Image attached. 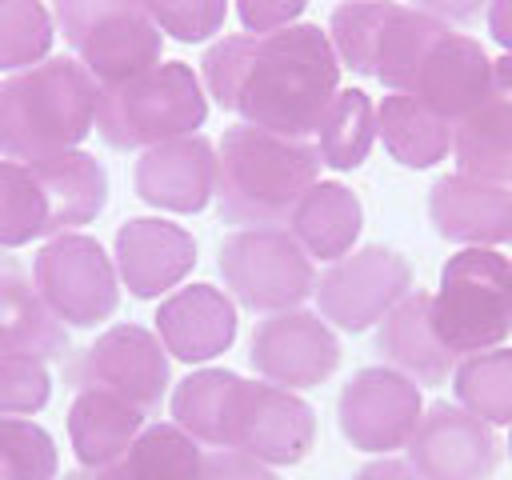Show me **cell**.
Segmentation results:
<instances>
[{
	"label": "cell",
	"instance_id": "20",
	"mask_svg": "<svg viewBox=\"0 0 512 480\" xmlns=\"http://www.w3.org/2000/svg\"><path fill=\"white\" fill-rule=\"evenodd\" d=\"M452 152L464 176L512 184V56L492 60V88L452 124Z\"/></svg>",
	"mask_w": 512,
	"mask_h": 480
},
{
	"label": "cell",
	"instance_id": "32",
	"mask_svg": "<svg viewBox=\"0 0 512 480\" xmlns=\"http://www.w3.org/2000/svg\"><path fill=\"white\" fill-rule=\"evenodd\" d=\"M56 468V444L40 424L24 416H0V480H52Z\"/></svg>",
	"mask_w": 512,
	"mask_h": 480
},
{
	"label": "cell",
	"instance_id": "36",
	"mask_svg": "<svg viewBox=\"0 0 512 480\" xmlns=\"http://www.w3.org/2000/svg\"><path fill=\"white\" fill-rule=\"evenodd\" d=\"M308 8V0H236V16L248 32L264 36L276 28H288L300 12Z\"/></svg>",
	"mask_w": 512,
	"mask_h": 480
},
{
	"label": "cell",
	"instance_id": "19",
	"mask_svg": "<svg viewBox=\"0 0 512 480\" xmlns=\"http://www.w3.org/2000/svg\"><path fill=\"white\" fill-rule=\"evenodd\" d=\"M428 220L452 244L496 248L512 240V192L508 184L448 172L428 188Z\"/></svg>",
	"mask_w": 512,
	"mask_h": 480
},
{
	"label": "cell",
	"instance_id": "27",
	"mask_svg": "<svg viewBox=\"0 0 512 480\" xmlns=\"http://www.w3.org/2000/svg\"><path fill=\"white\" fill-rule=\"evenodd\" d=\"M376 136L404 168H432L452 152V120L436 116L408 92H388L376 108Z\"/></svg>",
	"mask_w": 512,
	"mask_h": 480
},
{
	"label": "cell",
	"instance_id": "30",
	"mask_svg": "<svg viewBox=\"0 0 512 480\" xmlns=\"http://www.w3.org/2000/svg\"><path fill=\"white\" fill-rule=\"evenodd\" d=\"M232 384H236V372L228 368H200L184 376L172 392V424L184 428L196 444L224 448V408H228Z\"/></svg>",
	"mask_w": 512,
	"mask_h": 480
},
{
	"label": "cell",
	"instance_id": "2",
	"mask_svg": "<svg viewBox=\"0 0 512 480\" xmlns=\"http://www.w3.org/2000/svg\"><path fill=\"white\" fill-rule=\"evenodd\" d=\"M320 176L316 144L272 136L252 124L224 128L216 144V208L224 224L276 228L288 224L304 192Z\"/></svg>",
	"mask_w": 512,
	"mask_h": 480
},
{
	"label": "cell",
	"instance_id": "10",
	"mask_svg": "<svg viewBox=\"0 0 512 480\" xmlns=\"http://www.w3.org/2000/svg\"><path fill=\"white\" fill-rule=\"evenodd\" d=\"M316 444V412L288 388L268 380H240L224 408V448L248 452L264 464H300Z\"/></svg>",
	"mask_w": 512,
	"mask_h": 480
},
{
	"label": "cell",
	"instance_id": "17",
	"mask_svg": "<svg viewBox=\"0 0 512 480\" xmlns=\"http://www.w3.org/2000/svg\"><path fill=\"white\" fill-rule=\"evenodd\" d=\"M488 88H492L488 52L472 36L448 28L420 56L412 84H408V96H416L424 108H432L436 116L456 124L464 112H472L484 100Z\"/></svg>",
	"mask_w": 512,
	"mask_h": 480
},
{
	"label": "cell",
	"instance_id": "1",
	"mask_svg": "<svg viewBox=\"0 0 512 480\" xmlns=\"http://www.w3.org/2000/svg\"><path fill=\"white\" fill-rule=\"evenodd\" d=\"M200 72L224 112L288 140L316 136L340 92V56L316 24L224 36L204 52Z\"/></svg>",
	"mask_w": 512,
	"mask_h": 480
},
{
	"label": "cell",
	"instance_id": "40",
	"mask_svg": "<svg viewBox=\"0 0 512 480\" xmlns=\"http://www.w3.org/2000/svg\"><path fill=\"white\" fill-rule=\"evenodd\" d=\"M508 456H512V424H508Z\"/></svg>",
	"mask_w": 512,
	"mask_h": 480
},
{
	"label": "cell",
	"instance_id": "38",
	"mask_svg": "<svg viewBox=\"0 0 512 480\" xmlns=\"http://www.w3.org/2000/svg\"><path fill=\"white\" fill-rule=\"evenodd\" d=\"M352 480H424L408 460H372Z\"/></svg>",
	"mask_w": 512,
	"mask_h": 480
},
{
	"label": "cell",
	"instance_id": "23",
	"mask_svg": "<svg viewBox=\"0 0 512 480\" xmlns=\"http://www.w3.org/2000/svg\"><path fill=\"white\" fill-rule=\"evenodd\" d=\"M64 352V320L44 304L28 272L12 256H0V356L56 360Z\"/></svg>",
	"mask_w": 512,
	"mask_h": 480
},
{
	"label": "cell",
	"instance_id": "33",
	"mask_svg": "<svg viewBox=\"0 0 512 480\" xmlns=\"http://www.w3.org/2000/svg\"><path fill=\"white\" fill-rule=\"evenodd\" d=\"M148 16L160 32H168L180 44H200L212 32H220L228 16V0H144Z\"/></svg>",
	"mask_w": 512,
	"mask_h": 480
},
{
	"label": "cell",
	"instance_id": "9",
	"mask_svg": "<svg viewBox=\"0 0 512 480\" xmlns=\"http://www.w3.org/2000/svg\"><path fill=\"white\" fill-rule=\"evenodd\" d=\"M32 284L44 304L72 328H96L120 304L116 264L104 244L84 232L52 236L32 260Z\"/></svg>",
	"mask_w": 512,
	"mask_h": 480
},
{
	"label": "cell",
	"instance_id": "5",
	"mask_svg": "<svg viewBox=\"0 0 512 480\" xmlns=\"http://www.w3.org/2000/svg\"><path fill=\"white\" fill-rule=\"evenodd\" d=\"M204 120H208V96L196 72L180 60L156 64L120 84H104L96 100V132L116 152L192 136Z\"/></svg>",
	"mask_w": 512,
	"mask_h": 480
},
{
	"label": "cell",
	"instance_id": "11",
	"mask_svg": "<svg viewBox=\"0 0 512 480\" xmlns=\"http://www.w3.org/2000/svg\"><path fill=\"white\" fill-rule=\"evenodd\" d=\"M412 292V264L384 248L368 244L360 252H348L316 276V304L320 316L344 332H364L380 324L404 296Z\"/></svg>",
	"mask_w": 512,
	"mask_h": 480
},
{
	"label": "cell",
	"instance_id": "18",
	"mask_svg": "<svg viewBox=\"0 0 512 480\" xmlns=\"http://www.w3.org/2000/svg\"><path fill=\"white\" fill-rule=\"evenodd\" d=\"M196 268V240L172 220L136 216L116 232V272L136 300L176 288Z\"/></svg>",
	"mask_w": 512,
	"mask_h": 480
},
{
	"label": "cell",
	"instance_id": "24",
	"mask_svg": "<svg viewBox=\"0 0 512 480\" xmlns=\"http://www.w3.org/2000/svg\"><path fill=\"white\" fill-rule=\"evenodd\" d=\"M144 412L104 388H76L68 408L72 452L84 468H104L128 452V444L144 432Z\"/></svg>",
	"mask_w": 512,
	"mask_h": 480
},
{
	"label": "cell",
	"instance_id": "34",
	"mask_svg": "<svg viewBox=\"0 0 512 480\" xmlns=\"http://www.w3.org/2000/svg\"><path fill=\"white\" fill-rule=\"evenodd\" d=\"M52 376L44 360L32 356H0V416H32L48 404Z\"/></svg>",
	"mask_w": 512,
	"mask_h": 480
},
{
	"label": "cell",
	"instance_id": "16",
	"mask_svg": "<svg viewBox=\"0 0 512 480\" xmlns=\"http://www.w3.org/2000/svg\"><path fill=\"white\" fill-rule=\"evenodd\" d=\"M136 196L152 208L192 216L216 196V152L204 136H176L144 148L132 172Z\"/></svg>",
	"mask_w": 512,
	"mask_h": 480
},
{
	"label": "cell",
	"instance_id": "37",
	"mask_svg": "<svg viewBox=\"0 0 512 480\" xmlns=\"http://www.w3.org/2000/svg\"><path fill=\"white\" fill-rule=\"evenodd\" d=\"M492 0H412V8L436 16V20H456V24H472Z\"/></svg>",
	"mask_w": 512,
	"mask_h": 480
},
{
	"label": "cell",
	"instance_id": "12",
	"mask_svg": "<svg viewBox=\"0 0 512 480\" xmlns=\"http://www.w3.org/2000/svg\"><path fill=\"white\" fill-rule=\"evenodd\" d=\"M68 384L72 388H104V392L136 404L144 416H152L168 392V352L148 328L116 324L92 348H84L80 360L68 364Z\"/></svg>",
	"mask_w": 512,
	"mask_h": 480
},
{
	"label": "cell",
	"instance_id": "35",
	"mask_svg": "<svg viewBox=\"0 0 512 480\" xmlns=\"http://www.w3.org/2000/svg\"><path fill=\"white\" fill-rule=\"evenodd\" d=\"M200 480H280L264 460L236 452V448H212L204 452L200 464Z\"/></svg>",
	"mask_w": 512,
	"mask_h": 480
},
{
	"label": "cell",
	"instance_id": "14",
	"mask_svg": "<svg viewBox=\"0 0 512 480\" xmlns=\"http://www.w3.org/2000/svg\"><path fill=\"white\" fill-rule=\"evenodd\" d=\"M248 364L276 388H316L340 368V340L316 312H276L252 328Z\"/></svg>",
	"mask_w": 512,
	"mask_h": 480
},
{
	"label": "cell",
	"instance_id": "15",
	"mask_svg": "<svg viewBox=\"0 0 512 480\" xmlns=\"http://www.w3.org/2000/svg\"><path fill=\"white\" fill-rule=\"evenodd\" d=\"M408 464L424 480H492L500 468V444L492 424L460 404L436 400L408 440Z\"/></svg>",
	"mask_w": 512,
	"mask_h": 480
},
{
	"label": "cell",
	"instance_id": "28",
	"mask_svg": "<svg viewBox=\"0 0 512 480\" xmlns=\"http://www.w3.org/2000/svg\"><path fill=\"white\" fill-rule=\"evenodd\" d=\"M376 140V108L360 88H340L316 128V156L336 172H352L368 160Z\"/></svg>",
	"mask_w": 512,
	"mask_h": 480
},
{
	"label": "cell",
	"instance_id": "7",
	"mask_svg": "<svg viewBox=\"0 0 512 480\" xmlns=\"http://www.w3.org/2000/svg\"><path fill=\"white\" fill-rule=\"evenodd\" d=\"M52 12L60 36L100 88L160 64L164 40L144 0H52Z\"/></svg>",
	"mask_w": 512,
	"mask_h": 480
},
{
	"label": "cell",
	"instance_id": "22",
	"mask_svg": "<svg viewBox=\"0 0 512 480\" xmlns=\"http://www.w3.org/2000/svg\"><path fill=\"white\" fill-rule=\"evenodd\" d=\"M376 352L388 360V368L404 372L408 380L436 388L456 372V352L440 340L432 320V296L408 292L376 328Z\"/></svg>",
	"mask_w": 512,
	"mask_h": 480
},
{
	"label": "cell",
	"instance_id": "25",
	"mask_svg": "<svg viewBox=\"0 0 512 480\" xmlns=\"http://www.w3.org/2000/svg\"><path fill=\"white\" fill-rule=\"evenodd\" d=\"M364 228V208H360V196L344 184H332V180H316L304 200L296 204V212L288 216V232L292 240L312 256V260H340L348 256V248L356 244Z\"/></svg>",
	"mask_w": 512,
	"mask_h": 480
},
{
	"label": "cell",
	"instance_id": "3",
	"mask_svg": "<svg viewBox=\"0 0 512 480\" xmlns=\"http://www.w3.org/2000/svg\"><path fill=\"white\" fill-rule=\"evenodd\" d=\"M96 100L100 84L72 56H52L0 80V152L20 164L76 152L96 128Z\"/></svg>",
	"mask_w": 512,
	"mask_h": 480
},
{
	"label": "cell",
	"instance_id": "8",
	"mask_svg": "<svg viewBox=\"0 0 512 480\" xmlns=\"http://www.w3.org/2000/svg\"><path fill=\"white\" fill-rule=\"evenodd\" d=\"M220 276L248 312H292L316 292L312 256L284 228H236L220 244Z\"/></svg>",
	"mask_w": 512,
	"mask_h": 480
},
{
	"label": "cell",
	"instance_id": "13",
	"mask_svg": "<svg viewBox=\"0 0 512 480\" xmlns=\"http://www.w3.org/2000/svg\"><path fill=\"white\" fill-rule=\"evenodd\" d=\"M420 416H424L420 384L396 368H360L344 384L336 404L340 432L360 452L408 448Z\"/></svg>",
	"mask_w": 512,
	"mask_h": 480
},
{
	"label": "cell",
	"instance_id": "39",
	"mask_svg": "<svg viewBox=\"0 0 512 480\" xmlns=\"http://www.w3.org/2000/svg\"><path fill=\"white\" fill-rule=\"evenodd\" d=\"M488 36L512 56V0H492L488 4Z\"/></svg>",
	"mask_w": 512,
	"mask_h": 480
},
{
	"label": "cell",
	"instance_id": "26",
	"mask_svg": "<svg viewBox=\"0 0 512 480\" xmlns=\"http://www.w3.org/2000/svg\"><path fill=\"white\" fill-rule=\"evenodd\" d=\"M204 452L176 424H148L120 460L104 468H80L64 480H200Z\"/></svg>",
	"mask_w": 512,
	"mask_h": 480
},
{
	"label": "cell",
	"instance_id": "4",
	"mask_svg": "<svg viewBox=\"0 0 512 480\" xmlns=\"http://www.w3.org/2000/svg\"><path fill=\"white\" fill-rule=\"evenodd\" d=\"M108 176L88 152L48 160H0V248H20L40 236H64L100 216Z\"/></svg>",
	"mask_w": 512,
	"mask_h": 480
},
{
	"label": "cell",
	"instance_id": "31",
	"mask_svg": "<svg viewBox=\"0 0 512 480\" xmlns=\"http://www.w3.org/2000/svg\"><path fill=\"white\" fill-rule=\"evenodd\" d=\"M52 40V12L40 0H0V72L36 68L48 60Z\"/></svg>",
	"mask_w": 512,
	"mask_h": 480
},
{
	"label": "cell",
	"instance_id": "6",
	"mask_svg": "<svg viewBox=\"0 0 512 480\" xmlns=\"http://www.w3.org/2000/svg\"><path fill=\"white\" fill-rule=\"evenodd\" d=\"M432 320L456 356L500 348L512 332V260L492 248H460L448 256L432 296Z\"/></svg>",
	"mask_w": 512,
	"mask_h": 480
},
{
	"label": "cell",
	"instance_id": "29",
	"mask_svg": "<svg viewBox=\"0 0 512 480\" xmlns=\"http://www.w3.org/2000/svg\"><path fill=\"white\" fill-rule=\"evenodd\" d=\"M456 404L484 424H512V348L472 352L452 372Z\"/></svg>",
	"mask_w": 512,
	"mask_h": 480
},
{
	"label": "cell",
	"instance_id": "21",
	"mask_svg": "<svg viewBox=\"0 0 512 480\" xmlns=\"http://www.w3.org/2000/svg\"><path fill=\"white\" fill-rule=\"evenodd\" d=\"M156 332L164 352H172L184 364L216 360L236 340L232 296H224L212 284H188L156 308Z\"/></svg>",
	"mask_w": 512,
	"mask_h": 480
}]
</instances>
